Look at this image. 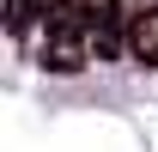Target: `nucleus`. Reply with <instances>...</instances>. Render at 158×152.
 Returning <instances> with one entry per match:
<instances>
[{"label": "nucleus", "instance_id": "nucleus-1", "mask_svg": "<svg viewBox=\"0 0 158 152\" xmlns=\"http://www.w3.org/2000/svg\"><path fill=\"white\" fill-rule=\"evenodd\" d=\"M128 67L158 73V6L152 0H140L134 19H128Z\"/></svg>", "mask_w": 158, "mask_h": 152}]
</instances>
